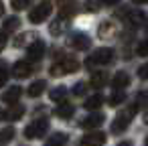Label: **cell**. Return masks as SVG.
<instances>
[{
  "label": "cell",
  "instance_id": "cell-13",
  "mask_svg": "<svg viewBox=\"0 0 148 146\" xmlns=\"http://www.w3.org/2000/svg\"><path fill=\"white\" fill-rule=\"evenodd\" d=\"M101 124H103V116H101V114H91V116H87V118L81 122V126L87 128V130L97 128V126H101Z\"/></svg>",
  "mask_w": 148,
  "mask_h": 146
},
{
  "label": "cell",
  "instance_id": "cell-30",
  "mask_svg": "<svg viewBox=\"0 0 148 146\" xmlns=\"http://www.w3.org/2000/svg\"><path fill=\"white\" fill-rule=\"evenodd\" d=\"M85 89H87V83H85V81H77L75 87H73V93H75V95H83Z\"/></svg>",
  "mask_w": 148,
  "mask_h": 146
},
{
  "label": "cell",
  "instance_id": "cell-21",
  "mask_svg": "<svg viewBox=\"0 0 148 146\" xmlns=\"http://www.w3.org/2000/svg\"><path fill=\"white\" fill-rule=\"evenodd\" d=\"M65 142H67V134H63V132H55V134L47 140L45 146H63Z\"/></svg>",
  "mask_w": 148,
  "mask_h": 146
},
{
  "label": "cell",
  "instance_id": "cell-27",
  "mask_svg": "<svg viewBox=\"0 0 148 146\" xmlns=\"http://www.w3.org/2000/svg\"><path fill=\"white\" fill-rule=\"evenodd\" d=\"M29 4H33V0H10V6L14 10H25L29 8Z\"/></svg>",
  "mask_w": 148,
  "mask_h": 146
},
{
  "label": "cell",
  "instance_id": "cell-16",
  "mask_svg": "<svg viewBox=\"0 0 148 146\" xmlns=\"http://www.w3.org/2000/svg\"><path fill=\"white\" fill-rule=\"evenodd\" d=\"M59 12H61V16H73L75 12H77V2L75 0H67V2H63L61 4V8H59Z\"/></svg>",
  "mask_w": 148,
  "mask_h": 146
},
{
  "label": "cell",
  "instance_id": "cell-8",
  "mask_svg": "<svg viewBox=\"0 0 148 146\" xmlns=\"http://www.w3.org/2000/svg\"><path fill=\"white\" fill-rule=\"evenodd\" d=\"M45 55V43L43 41H33L31 45H29V49H27V57H29V61H39L41 57Z\"/></svg>",
  "mask_w": 148,
  "mask_h": 146
},
{
  "label": "cell",
  "instance_id": "cell-5",
  "mask_svg": "<svg viewBox=\"0 0 148 146\" xmlns=\"http://www.w3.org/2000/svg\"><path fill=\"white\" fill-rule=\"evenodd\" d=\"M132 110H126V112H120L118 116H116V120H114V124H112V132L114 134H118V132H124L128 126H130V122H132Z\"/></svg>",
  "mask_w": 148,
  "mask_h": 146
},
{
  "label": "cell",
  "instance_id": "cell-41",
  "mask_svg": "<svg viewBox=\"0 0 148 146\" xmlns=\"http://www.w3.org/2000/svg\"><path fill=\"white\" fill-rule=\"evenodd\" d=\"M144 144H146V146H148V136H146V142H144Z\"/></svg>",
  "mask_w": 148,
  "mask_h": 146
},
{
  "label": "cell",
  "instance_id": "cell-17",
  "mask_svg": "<svg viewBox=\"0 0 148 146\" xmlns=\"http://www.w3.org/2000/svg\"><path fill=\"white\" fill-rule=\"evenodd\" d=\"M23 114H25V106H16V104H12V108H10L8 112H4V118H6V120H21Z\"/></svg>",
  "mask_w": 148,
  "mask_h": 146
},
{
  "label": "cell",
  "instance_id": "cell-36",
  "mask_svg": "<svg viewBox=\"0 0 148 146\" xmlns=\"http://www.w3.org/2000/svg\"><path fill=\"white\" fill-rule=\"evenodd\" d=\"M4 14V4H2V0H0V16Z\"/></svg>",
  "mask_w": 148,
  "mask_h": 146
},
{
  "label": "cell",
  "instance_id": "cell-20",
  "mask_svg": "<svg viewBox=\"0 0 148 146\" xmlns=\"http://www.w3.org/2000/svg\"><path fill=\"white\" fill-rule=\"evenodd\" d=\"M51 99L53 101H57V104H61V101H65V97H67V87H63V85H59V87H55V89H51Z\"/></svg>",
  "mask_w": 148,
  "mask_h": 146
},
{
  "label": "cell",
  "instance_id": "cell-31",
  "mask_svg": "<svg viewBox=\"0 0 148 146\" xmlns=\"http://www.w3.org/2000/svg\"><path fill=\"white\" fill-rule=\"evenodd\" d=\"M136 53H138L140 57H148V39H146V41H142V43L138 45Z\"/></svg>",
  "mask_w": 148,
  "mask_h": 146
},
{
  "label": "cell",
  "instance_id": "cell-37",
  "mask_svg": "<svg viewBox=\"0 0 148 146\" xmlns=\"http://www.w3.org/2000/svg\"><path fill=\"white\" fill-rule=\"evenodd\" d=\"M134 4H144V2H148V0H132Z\"/></svg>",
  "mask_w": 148,
  "mask_h": 146
},
{
  "label": "cell",
  "instance_id": "cell-11",
  "mask_svg": "<svg viewBox=\"0 0 148 146\" xmlns=\"http://www.w3.org/2000/svg\"><path fill=\"white\" fill-rule=\"evenodd\" d=\"M144 21H146L144 10H132V12H128V16H126V23H128L130 27H140Z\"/></svg>",
  "mask_w": 148,
  "mask_h": 146
},
{
  "label": "cell",
  "instance_id": "cell-7",
  "mask_svg": "<svg viewBox=\"0 0 148 146\" xmlns=\"http://www.w3.org/2000/svg\"><path fill=\"white\" fill-rule=\"evenodd\" d=\"M106 144V134L103 132H91L85 134L79 142V146H103Z\"/></svg>",
  "mask_w": 148,
  "mask_h": 146
},
{
  "label": "cell",
  "instance_id": "cell-1",
  "mask_svg": "<svg viewBox=\"0 0 148 146\" xmlns=\"http://www.w3.org/2000/svg\"><path fill=\"white\" fill-rule=\"evenodd\" d=\"M77 69H79V61L75 57H63L61 61L53 63L51 75L53 77H61V75H67V73H75Z\"/></svg>",
  "mask_w": 148,
  "mask_h": 146
},
{
  "label": "cell",
  "instance_id": "cell-40",
  "mask_svg": "<svg viewBox=\"0 0 148 146\" xmlns=\"http://www.w3.org/2000/svg\"><path fill=\"white\" fill-rule=\"evenodd\" d=\"M2 118H4V112H0V120H2Z\"/></svg>",
  "mask_w": 148,
  "mask_h": 146
},
{
  "label": "cell",
  "instance_id": "cell-22",
  "mask_svg": "<svg viewBox=\"0 0 148 146\" xmlns=\"http://www.w3.org/2000/svg\"><path fill=\"white\" fill-rule=\"evenodd\" d=\"M45 85H47V83H45L43 79L35 81V83H33V85L29 87V95H31V97H39V95H41V93L45 91Z\"/></svg>",
  "mask_w": 148,
  "mask_h": 146
},
{
  "label": "cell",
  "instance_id": "cell-39",
  "mask_svg": "<svg viewBox=\"0 0 148 146\" xmlns=\"http://www.w3.org/2000/svg\"><path fill=\"white\" fill-rule=\"evenodd\" d=\"M118 146H132L130 142H122V144H118Z\"/></svg>",
  "mask_w": 148,
  "mask_h": 146
},
{
  "label": "cell",
  "instance_id": "cell-24",
  "mask_svg": "<svg viewBox=\"0 0 148 146\" xmlns=\"http://www.w3.org/2000/svg\"><path fill=\"white\" fill-rule=\"evenodd\" d=\"M146 99H148V93L146 91H140L138 95H136V99H134V104H132V112H138L144 104H146Z\"/></svg>",
  "mask_w": 148,
  "mask_h": 146
},
{
  "label": "cell",
  "instance_id": "cell-35",
  "mask_svg": "<svg viewBox=\"0 0 148 146\" xmlns=\"http://www.w3.org/2000/svg\"><path fill=\"white\" fill-rule=\"evenodd\" d=\"M4 47H6V37H4L2 33H0V51H2Z\"/></svg>",
  "mask_w": 148,
  "mask_h": 146
},
{
  "label": "cell",
  "instance_id": "cell-23",
  "mask_svg": "<svg viewBox=\"0 0 148 146\" xmlns=\"http://www.w3.org/2000/svg\"><path fill=\"white\" fill-rule=\"evenodd\" d=\"M18 27H21V21H18L16 16H8V19L4 21V25H2L4 33H12V31H16Z\"/></svg>",
  "mask_w": 148,
  "mask_h": 146
},
{
  "label": "cell",
  "instance_id": "cell-32",
  "mask_svg": "<svg viewBox=\"0 0 148 146\" xmlns=\"http://www.w3.org/2000/svg\"><path fill=\"white\" fill-rule=\"evenodd\" d=\"M6 81H8V71L0 67V87H2V85H6Z\"/></svg>",
  "mask_w": 148,
  "mask_h": 146
},
{
  "label": "cell",
  "instance_id": "cell-26",
  "mask_svg": "<svg viewBox=\"0 0 148 146\" xmlns=\"http://www.w3.org/2000/svg\"><path fill=\"white\" fill-rule=\"evenodd\" d=\"M12 138H14V128H4V130H0V144L10 142Z\"/></svg>",
  "mask_w": 148,
  "mask_h": 146
},
{
  "label": "cell",
  "instance_id": "cell-42",
  "mask_svg": "<svg viewBox=\"0 0 148 146\" xmlns=\"http://www.w3.org/2000/svg\"><path fill=\"white\" fill-rule=\"evenodd\" d=\"M146 29H148V23H146Z\"/></svg>",
  "mask_w": 148,
  "mask_h": 146
},
{
  "label": "cell",
  "instance_id": "cell-10",
  "mask_svg": "<svg viewBox=\"0 0 148 146\" xmlns=\"http://www.w3.org/2000/svg\"><path fill=\"white\" fill-rule=\"evenodd\" d=\"M67 29H69V21H67V16H59V19H57L55 23H51V27H49L51 35H63Z\"/></svg>",
  "mask_w": 148,
  "mask_h": 146
},
{
  "label": "cell",
  "instance_id": "cell-29",
  "mask_svg": "<svg viewBox=\"0 0 148 146\" xmlns=\"http://www.w3.org/2000/svg\"><path fill=\"white\" fill-rule=\"evenodd\" d=\"M99 6H101V0H85V8H87L89 12L99 10Z\"/></svg>",
  "mask_w": 148,
  "mask_h": 146
},
{
  "label": "cell",
  "instance_id": "cell-34",
  "mask_svg": "<svg viewBox=\"0 0 148 146\" xmlns=\"http://www.w3.org/2000/svg\"><path fill=\"white\" fill-rule=\"evenodd\" d=\"M118 2H120V0H101V4H106V6H114Z\"/></svg>",
  "mask_w": 148,
  "mask_h": 146
},
{
  "label": "cell",
  "instance_id": "cell-28",
  "mask_svg": "<svg viewBox=\"0 0 148 146\" xmlns=\"http://www.w3.org/2000/svg\"><path fill=\"white\" fill-rule=\"evenodd\" d=\"M126 99V95H124V91H120V89H116V93L110 97V106H118V104H122Z\"/></svg>",
  "mask_w": 148,
  "mask_h": 146
},
{
  "label": "cell",
  "instance_id": "cell-15",
  "mask_svg": "<svg viewBox=\"0 0 148 146\" xmlns=\"http://www.w3.org/2000/svg\"><path fill=\"white\" fill-rule=\"evenodd\" d=\"M73 112H75V110H73V106H71V104H67V101H61V104H59V108L55 110V114H57L61 120L71 118V116H73Z\"/></svg>",
  "mask_w": 148,
  "mask_h": 146
},
{
  "label": "cell",
  "instance_id": "cell-3",
  "mask_svg": "<svg viewBox=\"0 0 148 146\" xmlns=\"http://www.w3.org/2000/svg\"><path fill=\"white\" fill-rule=\"evenodd\" d=\"M47 132H49V120H45V118L35 120L33 124H29V126L25 128V136H27L29 140H33V138H41V136H45Z\"/></svg>",
  "mask_w": 148,
  "mask_h": 146
},
{
  "label": "cell",
  "instance_id": "cell-18",
  "mask_svg": "<svg viewBox=\"0 0 148 146\" xmlns=\"http://www.w3.org/2000/svg\"><path fill=\"white\" fill-rule=\"evenodd\" d=\"M106 81H108L106 71H97V73H93V75H91L89 85H91V87H103V85H106Z\"/></svg>",
  "mask_w": 148,
  "mask_h": 146
},
{
  "label": "cell",
  "instance_id": "cell-6",
  "mask_svg": "<svg viewBox=\"0 0 148 146\" xmlns=\"http://www.w3.org/2000/svg\"><path fill=\"white\" fill-rule=\"evenodd\" d=\"M69 45H71L73 49H77V51H87L89 45H91V41H89V37H87L85 33H71Z\"/></svg>",
  "mask_w": 148,
  "mask_h": 146
},
{
  "label": "cell",
  "instance_id": "cell-14",
  "mask_svg": "<svg viewBox=\"0 0 148 146\" xmlns=\"http://www.w3.org/2000/svg\"><path fill=\"white\" fill-rule=\"evenodd\" d=\"M128 83H130V75H128L126 71H120V73L114 75V81H112L114 89H124Z\"/></svg>",
  "mask_w": 148,
  "mask_h": 146
},
{
  "label": "cell",
  "instance_id": "cell-25",
  "mask_svg": "<svg viewBox=\"0 0 148 146\" xmlns=\"http://www.w3.org/2000/svg\"><path fill=\"white\" fill-rule=\"evenodd\" d=\"M114 33H116V27L112 25V23H108V25H101L99 27V35H101V39L106 37V39H112L114 37Z\"/></svg>",
  "mask_w": 148,
  "mask_h": 146
},
{
  "label": "cell",
  "instance_id": "cell-2",
  "mask_svg": "<svg viewBox=\"0 0 148 146\" xmlns=\"http://www.w3.org/2000/svg\"><path fill=\"white\" fill-rule=\"evenodd\" d=\"M112 59H114V51H112V49H97V51H93V53L85 59V65H87V67L108 65Z\"/></svg>",
  "mask_w": 148,
  "mask_h": 146
},
{
  "label": "cell",
  "instance_id": "cell-38",
  "mask_svg": "<svg viewBox=\"0 0 148 146\" xmlns=\"http://www.w3.org/2000/svg\"><path fill=\"white\" fill-rule=\"evenodd\" d=\"M144 124H148V110L144 112Z\"/></svg>",
  "mask_w": 148,
  "mask_h": 146
},
{
  "label": "cell",
  "instance_id": "cell-4",
  "mask_svg": "<svg viewBox=\"0 0 148 146\" xmlns=\"http://www.w3.org/2000/svg\"><path fill=\"white\" fill-rule=\"evenodd\" d=\"M51 12H53V6H51L49 2H41V4H37V6L29 12V21H31L33 25H41V23H45V21L49 19Z\"/></svg>",
  "mask_w": 148,
  "mask_h": 146
},
{
  "label": "cell",
  "instance_id": "cell-33",
  "mask_svg": "<svg viewBox=\"0 0 148 146\" xmlns=\"http://www.w3.org/2000/svg\"><path fill=\"white\" fill-rule=\"evenodd\" d=\"M138 75H140V79H148V63L138 69Z\"/></svg>",
  "mask_w": 148,
  "mask_h": 146
},
{
  "label": "cell",
  "instance_id": "cell-19",
  "mask_svg": "<svg viewBox=\"0 0 148 146\" xmlns=\"http://www.w3.org/2000/svg\"><path fill=\"white\" fill-rule=\"evenodd\" d=\"M101 104H103V95H99V93H95V95H91V97H87L85 99V110H97V108H101Z\"/></svg>",
  "mask_w": 148,
  "mask_h": 146
},
{
  "label": "cell",
  "instance_id": "cell-12",
  "mask_svg": "<svg viewBox=\"0 0 148 146\" xmlns=\"http://www.w3.org/2000/svg\"><path fill=\"white\" fill-rule=\"evenodd\" d=\"M21 93H23V89H21L18 85H12V87H10V89L2 95V101H6L8 106H12V104H16V101H18Z\"/></svg>",
  "mask_w": 148,
  "mask_h": 146
},
{
  "label": "cell",
  "instance_id": "cell-9",
  "mask_svg": "<svg viewBox=\"0 0 148 146\" xmlns=\"http://www.w3.org/2000/svg\"><path fill=\"white\" fill-rule=\"evenodd\" d=\"M31 73H33V67H31L29 61H16L14 67H12V75L18 77V79H25V77H29Z\"/></svg>",
  "mask_w": 148,
  "mask_h": 146
}]
</instances>
